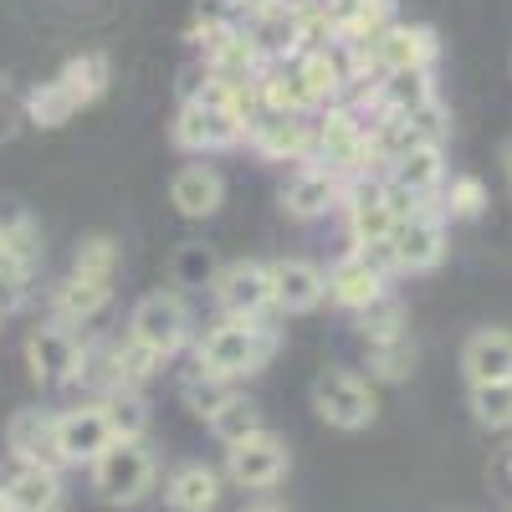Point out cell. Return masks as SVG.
Masks as SVG:
<instances>
[{"label": "cell", "instance_id": "obj_25", "mask_svg": "<svg viewBox=\"0 0 512 512\" xmlns=\"http://www.w3.org/2000/svg\"><path fill=\"white\" fill-rule=\"evenodd\" d=\"M57 82L72 93L77 108H93V103L108 93V82H113V62H108V52H82V57H72V62L57 72Z\"/></svg>", "mask_w": 512, "mask_h": 512}, {"label": "cell", "instance_id": "obj_21", "mask_svg": "<svg viewBox=\"0 0 512 512\" xmlns=\"http://www.w3.org/2000/svg\"><path fill=\"white\" fill-rule=\"evenodd\" d=\"M395 185H405L410 195H420V200H436L441 195V185H446V144H431V139H415V144H405L395 159H390V169H384Z\"/></svg>", "mask_w": 512, "mask_h": 512}, {"label": "cell", "instance_id": "obj_28", "mask_svg": "<svg viewBox=\"0 0 512 512\" xmlns=\"http://www.w3.org/2000/svg\"><path fill=\"white\" fill-rule=\"evenodd\" d=\"M159 354L154 349H144L139 338H113V379H118V390H144V384L159 374Z\"/></svg>", "mask_w": 512, "mask_h": 512}, {"label": "cell", "instance_id": "obj_40", "mask_svg": "<svg viewBox=\"0 0 512 512\" xmlns=\"http://www.w3.org/2000/svg\"><path fill=\"white\" fill-rule=\"evenodd\" d=\"M502 472H507V482H512V451H507V461H502Z\"/></svg>", "mask_w": 512, "mask_h": 512}, {"label": "cell", "instance_id": "obj_22", "mask_svg": "<svg viewBox=\"0 0 512 512\" xmlns=\"http://www.w3.org/2000/svg\"><path fill=\"white\" fill-rule=\"evenodd\" d=\"M0 487H6L11 512H62V497H67L52 466H26V461H11Z\"/></svg>", "mask_w": 512, "mask_h": 512}, {"label": "cell", "instance_id": "obj_26", "mask_svg": "<svg viewBox=\"0 0 512 512\" xmlns=\"http://www.w3.org/2000/svg\"><path fill=\"white\" fill-rule=\"evenodd\" d=\"M216 277H221V262L205 241H180L175 251H169V287L205 292V287H216Z\"/></svg>", "mask_w": 512, "mask_h": 512}, {"label": "cell", "instance_id": "obj_29", "mask_svg": "<svg viewBox=\"0 0 512 512\" xmlns=\"http://www.w3.org/2000/svg\"><path fill=\"white\" fill-rule=\"evenodd\" d=\"M364 354H369V374H374V379H384V384L410 379V374H415V364H420V349H415V338H410V333L384 338V344H364Z\"/></svg>", "mask_w": 512, "mask_h": 512}, {"label": "cell", "instance_id": "obj_32", "mask_svg": "<svg viewBox=\"0 0 512 512\" xmlns=\"http://www.w3.org/2000/svg\"><path fill=\"white\" fill-rule=\"evenodd\" d=\"M354 328H359L364 344H384V338H400V333H410V313H405L400 297L390 292V297H379L374 308L354 313Z\"/></svg>", "mask_w": 512, "mask_h": 512}, {"label": "cell", "instance_id": "obj_13", "mask_svg": "<svg viewBox=\"0 0 512 512\" xmlns=\"http://www.w3.org/2000/svg\"><path fill=\"white\" fill-rule=\"evenodd\" d=\"M246 144L262 159L303 164L308 149H313V113H267V108H256L246 118Z\"/></svg>", "mask_w": 512, "mask_h": 512}, {"label": "cell", "instance_id": "obj_31", "mask_svg": "<svg viewBox=\"0 0 512 512\" xmlns=\"http://www.w3.org/2000/svg\"><path fill=\"white\" fill-rule=\"evenodd\" d=\"M466 410L482 431H512V379H497V384H472L466 395Z\"/></svg>", "mask_w": 512, "mask_h": 512}, {"label": "cell", "instance_id": "obj_18", "mask_svg": "<svg viewBox=\"0 0 512 512\" xmlns=\"http://www.w3.org/2000/svg\"><path fill=\"white\" fill-rule=\"evenodd\" d=\"M338 210H344V221H349V241L354 246H384L390 231H395V210H390V200H384L379 175L374 180H354Z\"/></svg>", "mask_w": 512, "mask_h": 512}, {"label": "cell", "instance_id": "obj_4", "mask_svg": "<svg viewBox=\"0 0 512 512\" xmlns=\"http://www.w3.org/2000/svg\"><path fill=\"white\" fill-rule=\"evenodd\" d=\"M41 262V231L26 210L0 216V318H11L31 303V277Z\"/></svg>", "mask_w": 512, "mask_h": 512}, {"label": "cell", "instance_id": "obj_30", "mask_svg": "<svg viewBox=\"0 0 512 512\" xmlns=\"http://www.w3.org/2000/svg\"><path fill=\"white\" fill-rule=\"evenodd\" d=\"M98 405H103V415H108L113 441H144V431H149V405H144L139 390H113V395H103Z\"/></svg>", "mask_w": 512, "mask_h": 512}, {"label": "cell", "instance_id": "obj_27", "mask_svg": "<svg viewBox=\"0 0 512 512\" xmlns=\"http://www.w3.org/2000/svg\"><path fill=\"white\" fill-rule=\"evenodd\" d=\"M21 113H26L31 128H62V123H72L82 108L72 103V93L62 88L57 77H47V82H36V88L21 98Z\"/></svg>", "mask_w": 512, "mask_h": 512}, {"label": "cell", "instance_id": "obj_23", "mask_svg": "<svg viewBox=\"0 0 512 512\" xmlns=\"http://www.w3.org/2000/svg\"><path fill=\"white\" fill-rule=\"evenodd\" d=\"M461 369H466V384L512 379V328H477L461 344Z\"/></svg>", "mask_w": 512, "mask_h": 512}, {"label": "cell", "instance_id": "obj_16", "mask_svg": "<svg viewBox=\"0 0 512 512\" xmlns=\"http://www.w3.org/2000/svg\"><path fill=\"white\" fill-rule=\"evenodd\" d=\"M6 451L11 461H26V466H52V472H62V451H57V415L52 410H16L11 425H6Z\"/></svg>", "mask_w": 512, "mask_h": 512}, {"label": "cell", "instance_id": "obj_35", "mask_svg": "<svg viewBox=\"0 0 512 512\" xmlns=\"http://www.w3.org/2000/svg\"><path fill=\"white\" fill-rule=\"evenodd\" d=\"M487 210V185L477 175H446L441 185V216L446 221H477Z\"/></svg>", "mask_w": 512, "mask_h": 512}, {"label": "cell", "instance_id": "obj_20", "mask_svg": "<svg viewBox=\"0 0 512 512\" xmlns=\"http://www.w3.org/2000/svg\"><path fill=\"white\" fill-rule=\"evenodd\" d=\"M169 205L180 210L185 221H210L226 205V180L216 164H185L169 180Z\"/></svg>", "mask_w": 512, "mask_h": 512}, {"label": "cell", "instance_id": "obj_2", "mask_svg": "<svg viewBox=\"0 0 512 512\" xmlns=\"http://www.w3.org/2000/svg\"><path fill=\"white\" fill-rule=\"evenodd\" d=\"M277 354V328L251 323V318H221L216 328H205L195 338V369L221 374V379H251L262 374Z\"/></svg>", "mask_w": 512, "mask_h": 512}, {"label": "cell", "instance_id": "obj_7", "mask_svg": "<svg viewBox=\"0 0 512 512\" xmlns=\"http://www.w3.org/2000/svg\"><path fill=\"white\" fill-rule=\"evenodd\" d=\"M313 410L323 425L333 431H369L374 415H379V400H374V384L354 369H323L313 379Z\"/></svg>", "mask_w": 512, "mask_h": 512}, {"label": "cell", "instance_id": "obj_37", "mask_svg": "<svg viewBox=\"0 0 512 512\" xmlns=\"http://www.w3.org/2000/svg\"><path fill=\"white\" fill-rule=\"evenodd\" d=\"M21 123H26V113H21V103H16V93H11V77L0 72V144L16 139Z\"/></svg>", "mask_w": 512, "mask_h": 512}, {"label": "cell", "instance_id": "obj_39", "mask_svg": "<svg viewBox=\"0 0 512 512\" xmlns=\"http://www.w3.org/2000/svg\"><path fill=\"white\" fill-rule=\"evenodd\" d=\"M502 164H507V180H512V139L502 144Z\"/></svg>", "mask_w": 512, "mask_h": 512}, {"label": "cell", "instance_id": "obj_41", "mask_svg": "<svg viewBox=\"0 0 512 512\" xmlns=\"http://www.w3.org/2000/svg\"><path fill=\"white\" fill-rule=\"evenodd\" d=\"M0 512H11V502H6V487H0Z\"/></svg>", "mask_w": 512, "mask_h": 512}, {"label": "cell", "instance_id": "obj_34", "mask_svg": "<svg viewBox=\"0 0 512 512\" xmlns=\"http://www.w3.org/2000/svg\"><path fill=\"white\" fill-rule=\"evenodd\" d=\"M231 395H236V390H231V379H221V374L185 369V379H180V400H185V410H195L200 420H210Z\"/></svg>", "mask_w": 512, "mask_h": 512}, {"label": "cell", "instance_id": "obj_17", "mask_svg": "<svg viewBox=\"0 0 512 512\" xmlns=\"http://www.w3.org/2000/svg\"><path fill=\"white\" fill-rule=\"evenodd\" d=\"M328 303V272L303 256H282L272 262V308L277 313H313Z\"/></svg>", "mask_w": 512, "mask_h": 512}, {"label": "cell", "instance_id": "obj_15", "mask_svg": "<svg viewBox=\"0 0 512 512\" xmlns=\"http://www.w3.org/2000/svg\"><path fill=\"white\" fill-rule=\"evenodd\" d=\"M108 441H113V431H108V415H103L98 400L72 405V410L57 415V451H62L67 466H93L108 451Z\"/></svg>", "mask_w": 512, "mask_h": 512}, {"label": "cell", "instance_id": "obj_33", "mask_svg": "<svg viewBox=\"0 0 512 512\" xmlns=\"http://www.w3.org/2000/svg\"><path fill=\"white\" fill-rule=\"evenodd\" d=\"M205 425H210V436H216L221 446H236V441H246V436L262 431V410H256L246 395H231V400H226L216 415H210Z\"/></svg>", "mask_w": 512, "mask_h": 512}, {"label": "cell", "instance_id": "obj_19", "mask_svg": "<svg viewBox=\"0 0 512 512\" xmlns=\"http://www.w3.org/2000/svg\"><path fill=\"white\" fill-rule=\"evenodd\" d=\"M113 303V282L108 277H82V272H67L57 287H52V318L67 323V328H88L93 318H103Z\"/></svg>", "mask_w": 512, "mask_h": 512}, {"label": "cell", "instance_id": "obj_24", "mask_svg": "<svg viewBox=\"0 0 512 512\" xmlns=\"http://www.w3.org/2000/svg\"><path fill=\"white\" fill-rule=\"evenodd\" d=\"M164 502L175 512H210L221 502V472L205 461H185L175 466V477L164 482Z\"/></svg>", "mask_w": 512, "mask_h": 512}, {"label": "cell", "instance_id": "obj_11", "mask_svg": "<svg viewBox=\"0 0 512 512\" xmlns=\"http://www.w3.org/2000/svg\"><path fill=\"white\" fill-rule=\"evenodd\" d=\"M287 466H292V451L277 431H256L236 446H226V477L241 487V492H272L282 477H287Z\"/></svg>", "mask_w": 512, "mask_h": 512}, {"label": "cell", "instance_id": "obj_5", "mask_svg": "<svg viewBox=\"0 0 512 512\" xmlns=\"http://www.w3.org/2000/svg\"><path fill=\"white\" fill-rule=\"evenodd\" d=\"M390 251L384 246H349L338 262L328 267V303H338L344 313H364L379 297H390Z\"/></svg>", "mask_w": 512, "mask_h": 512}, {"label": "cell", "instance_id": "obj_38", "mask_svg": "<svg viewBox=\"0 0 512 512\" xmlns=\"http://www.w3.org/2000/svg\"><path fill=\"white\" fill-rule=\"evenodd\" d=\"M241 512H287L282 502H272V497H256V502H246Z\"/></svg>", "mask_w": 512, "mask_h": 512}, {"label": "cell", "instance_id": "obj_1", "mask_svg": "<svg viewBox=\"0 0 512 512\" xmlns=\"http://www.w3.org/2000/svg\"><path fill=\"white\" fill-rule=\"evenodd\" d=\"M246 113H251V82L246 88H231V82L205 77V88L185 93L169 139H175V149L200 154V159L236 149V144H246Z\"/></svg>", "mask_w": 512, "mask_h": 512}, {"label": "cell", "instance_id": "obj_14", "mask_svg": "<svg viewBox=\"0 0 512 512\" xmlns=\"http://www.w3.org/2000/svg\"><path fill=\"white\" fill-rule=\"evenodd\" d=\"M82 359V338L77 328L47 318V323H36L26 333V369L36 384H72V369Z\"/></svg>", "mask_w": 512, "mask_h": 512}, {"label": "cell", "instance_id": "obj_12", "mask_svg": "<svg viewBox=\"0 0 512 512\" xmlns=\"http://www.w3.org/2000/svg\"><path fill=\"white\" fill-rule=\"evenodd\" d=\"M216 308L221 318H251L262 323L272 313V262H226L221 277H216Z\"/></svg>", "mask_w": 512, "mask_h": 512}, {"label": "cell", "instance_id": "obj_3", "mask_svg": "<svg viewBox=\"0 0 512 512\" xmlns=\"http://www.w3.org/2000/svg\"><path fill=\"white\" fill-rule=\"evenodd\" d=\"M308 159L328 164L333 175H344L349 185H354V180H374L379 169H374V149H369V118L354 113L349 103H328V108H318Z\"/></svg>", "mask_w": 512, "mask_h": 512}, {"label": "cell", "instance_id": "obj_9", "mask_svg": "<svg viewBox=\"0 0 512 512\" xmlns=\"http://www.w3.org/2000/svg\"><path fill=\"white\" fill-rule=\"evenodd\" d=\"M154 487V451L144 441H108V451L93 461V492L108 507H134Z\"/></svg>", "mask_w": 512, "mask_h": 512}, {"label": "cell", "instance_id": "obj_10", "mask_svg": "<svg viewBox=\"0 0 512 512\" xmlns=\"http://www.w3.org/2000/svg\"><path fill=\"white\" fill-rule=\"evenodd\" d=\"M344 195H349V180L344 175H333V169L318 164V159H303L282 180L277 205L287 210L292 221H323V216H333V210L344 205Z\"/></svg>", "mask_w": 512, "mask_h": 512}, {"label": "cell", "instance_id": "obj_6", "mask_svg": "<svg viewBox=\"0 0 512 512\" xmlns=\"http://www.w3.org/2000/svg\"><path fill=\"white\" fill-rule=\"evenodd\" d=\"M128 338H139L144 349H154L159 359H175L185 344H195V328H190V308L180 292H144L134 313H128Z\"/></svg>", "mask_w": 512, "mask_h": 512}, {"label": "cell", "instance_id": "obj_36", "mask_svg": "<svg viewBox=\"0 0 512 512\" xmlns=\"http://www.w3.org/2000/svg\"><path fill=\"white\" fill-rule=\"evenodd\" d=\"M118 262H123V246L113 241V236H82L77 241V251H72V272H82V277H108V282H118Z\"/></svg>", "mask_w": 512, "mask_h": 512}, {"label": "cell", "instance_id": "obj_8", "mask_svg": "<svg viewBox=\"0 0 512 512\" xmlns=\"http://www.w3.org/2000/svg\"><path fill=\"white\" fill-rule=\"evenodd\" d=\"M384 251H390V267H395L400 277L436 272V267L446 262V216H441V205H420L415 216L395 221Z\"/></svg>", "mask_w": 512, "mask_h": 512}]
</instances>
